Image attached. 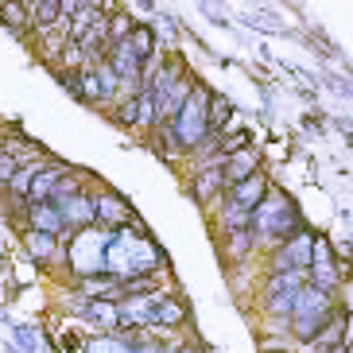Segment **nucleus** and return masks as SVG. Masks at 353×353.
<instances>
[{
  "label": "nucleus",
  "mask_w": 353,
  "mask_h": 353,
  "mask_svg": "<svg viewBox=\"0 0 353 353\" xmlns=\"http://www.w3.org/2000/svg\"><path fill=\"white\" fill-rule=\"evenodd\" d=\"M264 353H291V350H288V345H283V350H280V345H264Z\"/></svg>",
  "instance_id": "7c9ffc66"
},
{
  "label": "nucleus",
  "mask_w": 353,
  "mask_h": 353,
  "mask_svg": "<svg viewBox=\"0 0 353 353\" xmlns=\"http://www.w3.org/2000/svg\"><path fill=\"white\" fill-rule=\"evenodd\" d=\"M78 78H82V105H105V94H101V82H97V70L94 63L78 66Z\"/></svg>",
  "instance_id": "a211bd4d"
},
{
  "label": "nucleus",
  "mask_w": 353,
  "mask_h": 353,
  "mask_svg": "<svg viewBox=\"0 0 353 353\" xmlns=\"http://www.w3.org/2000/svg\"><path fill=\"white\" fill-rule=\"evenodd\" d=\"M171 353H206V345H198V342H183V345H175Z\"/></svg>",
  "instance_id": "c85d7f7f"
},
{
  "label": "nucleus",
  "mask_w": 353,
  "mask_h": 353,
  "mask_svg": "<svg viewBox=\"0 0 353 353\" xmlns=\"http://www.w3.org/2000/svg\"><path fill=\"white\" fill-rule=\"evenodd\" d=\"M299 229H307L299 206H295L283 190L268 187V194L260 198V206L252 210V233H256V245H268L272 249V245L288 241L291 233H299Z\"/></svg>",
  "instance_id": "f257e3e1"
},
{
  "label": "nucleus",
  "mask_w": 353,
  "mask_h": 353,
  "mask_svg": "<svg viewBox=\"0 0 353 353\" xmlns=\"http://www.w3.org/2000/svg\"><path fill=\"white\" fill-rule=\"evenodd\" d=\"M218 225H221V233H233V229H245V225H252V214H245V210H237V206H225V202H221V218H218Z\"/></svg>",
  "instance_id": "412c9836"
},
{
  "label": "nucleus",
  "mask_w": 353,
  "mask_h": 353,
  "mask_svg": "<svg viewBox=\"0 0 353 353\" xmlns=\"http://www.w3.org/2000/svg\"><path fill=\"white\" fill-rule=\"evenodd\" d=\"M20 245H23V252H28V260L32 264H39V268H51V264H59L63 260V252H66V245L54 233H43V229H20Z\"/></svg>",
  "instance_id": "423d86ee"
},
{
  "label": "nucleus",
  "mask_w": 353,
  "mask_h": 353,
  "mask_svg": "<svg viewBox=\"0 0 353 353\" xmlns=\"http://www.w3.org/2000/svg\"><path fill=\"white\" fill-rule=\"evenodd\" d=\"M268 187H272V179H268V171L260 167V171H252L249 179H241V183H233V187L221 190V202L245 210V214H252V210L260 206V198L268 194Z\"/></svg>",
  "instance_id": "39448f33"
},
{
  "label": "nucleus",
  "mask_w": 353,
  "mask_h": 353,
  "mask_svg": "<svg viewBox=\"0 0 353 353\" xmlns=\"http://www.w3.org/2000/svg\"><path fill=\"white\" fill-rule=\"evenodd\" d=\"M82 319L94 322L97 330H113L117 319H121V303H113V299H85Z\"/></svg>",
  "instance_id": "ddd939ff"
},
{
  "label": "nucleus",
  "mask_w": 353,
  "mask_h": 353,
  "mask_svg": "<svg viewBox=\"0 0 353 353\" xmlns=\"http://www.w3.org/2000/svg\"><path fill=\"white\" fill-rule=\"evenodd\" d=\"M245 23H249V28H260V32H283V23L276 20V16H268L264 8H260V12H245Z\"/></svg>",
  "instance_id": "393cba45"
},
{
  "label": "nucleus",
  "mask_w": 353,
  "mask_h": 353,
  "mask_svg": "<svg viewBox=\"0 0 353 353\" xmlns=\"http://www.w3.org/2000/svg\"><path fill=\"white\" fill-rule=\"evenodd\" d=\"M109 109V121L117 128H136V117H140V97L136 94H121L113 105H105Z\"/></svg>",
  "instance_id": "2eb2a0df"
},
{
  "label": "nucleus",
  "mask_w": 353,
  "mask_h": 353,
  "mask_svg": "<svg viewBox=\"0 0 353 353\" xmlns=\"http://www.w3.org/2000/svg\"><path fill=\"white\" fill-rule=\"evenodd\" d=\"M82 4H90V8H97V12H113L117 8V0H82Z\"/></svg>",
  "instance_id": "cd10ccee"
},
{
  "label": "nucleus",
  "mask_w": 353,
  "mask_h": 353,
  "mask_svg": "<svg viewBox=\"0 0 353 353\" xmlns=\"http://www.w3.org/2000/svg\"><path fill=\"white\" fill-rule=\"evenodd\" d=\"M330 307H334V295L330 291L314 288L311 280H303L299 291H295V303H291V314H288V330L299 345H311L314 334L326 326L330 319Z\"/></svg>",
  "instance_id": "f03ea898"
},
{
  "label": "nucleus",
  "mask_w": 353,
  "mask_h": 353,
  "mask_svg": "<svg viewBox=\"0 0 353 353\" xmlns=\"http://www.w3.org/2000/svg\"><path fill=\"white\" fill-rule=\"evenodd\" d=\"M307 280V272H276L264 280V291H260V307L272 319V326H288L291 303H295V291Z\"/></svg>",
  "instance_id": "7ed1b4c3"
},
{
  "label": "nucleus",
  "mask_w": 353,
  "mask_h": 353,
  "mask_svg": "<svg viewBox=\"0 0 353 353\" xmlns=\"http://www.w3.org/2000/svg\"><path fill=\"white\" fill-rule=\"evenodd\" d=\"M229 117H233V105H229V97L210 90V97H206V121H210V128H214V132H221V128L229 125Z\"/></svg>",
  "instance_id": "f3484780"
},
{
  "label": "nucleus",
  "mask_w": 353,
  "mask_h": 353,
  "mask_svg": "<svg viewBox=\"0 0 353 353\" xmlns=\"http://www.w3.org/2000/svg\"><path fill=\"white\" fill-rule=\"evenodd\" d=\"M59 214H63V221H66V229H90L94 225V190H78V194H70V198H59V202H51Z\"/></svg>",
  "instance_id": "6e6552de"
},
{
  "label": "nucleus",
  "mask_w": 353,
  "mask_h": 353,
  "mask_svg": "<svg viewBox=\"0 0 353 353\" xmlns=\"http://www.w3.org/2000/svg\"><path fill=\"white\" fill-rule=\"evenodd\" d=\"M12 334H16V345H20L23 353L39 350V330H35V326H28V322H12Z\"/></svg>",
  "instance_id": "5701e85b"
},
{
  "label": "nucleus",
  "mask_w": 353,
  "mask_h": 353,
  "mask_svg": "<svg viewBox=\"0 0 353 353\" xmlns=\"http://www.w3.org/2000/svg\"><path fill=\"white\" fill-rule=\"evenodd\" d=\"M70 171V163H63V159H43L39 163V171L32 175V187H28V202H47L51 198V190H54V183Z\"/></svg>",
  "instance_id": "1a4fd4ad"
},
{
  "label": "nucleus",
  "mask_w": 353,
  "mask_h": 353,
  "mask_svg": "<svg viewBox=\"0 0 353 353\" xmlns=\"http://www.w3.org/2000/svg\"><path fill=\"white\" fill-rule=\"evenodd\" d=\"M28 225H32V229H43V233H54L59 241L70 237V229H66L63 214H59L51 202H28Z\"/></svg>",
  "instance_id": "9b49d317"
},
{
  "label": "nucleus",
  "mask_w": 353,
  "mask_h": 353,
  "mask_svg": "<svg viewBox=\"0 0 353 353\" xmlns=\"http://www.w3.org/2000/svg\"><path fill=\"white\" fill-rule=\"evenodd\" d=\"M136 214L128 206L125 194H117V190H94V225L101 229H121L128 225Z\"/></svg>",
  "instance_id": "0eeeda50"
},
{
  "label": "nucleus",
  "mask_w": 353,
  "mask_h": 353,
  "mask_svg": "<svg viewBox=\"0 0 353 353\" xmlns=\"http://www.w3.org/2000/svg\"><path fill=\"white\" fill-rule=\"evenodd\" d=\"M4 353H20V350H12V345H8V350H4Z\"/></svg>",
  "instance_id": "2f4dec72"
},
{
  "label": "nucleus",
  "mask_w": 353,
  "mask_h": 353,
  "mask_svg": "<svg viewBox=\"0 0 353 353\" xmlns=\"http://www.w3.org/2000/svg\"><path fill=\"white\" fill-rule=\"evenodd\" d=\"M128 47H132V54L140 59V63H148V59H156L159 54V35L152 23H132V32H128Z\"/></svg>",
  "instance_id": "4468645a"
},
{
  "label": "nucleus",
  "mask_w": 353,
  "mask_h": 353,
  "mask_svg": "<svg viewBox=\"0 0 353 353\" xmlns=\"http://www.w3.org/2000/svg\"><path fill=\"white\" fill-rule=\"evenodd\" d=\"M109 16V43H121V39H128V32H132V12H121V8H113V12H105Z\"/></svg>",
  "instance_id": "6ab92c4d"
},
{
  "label": "nucleus",
  "mask_w": 353,
  "mask_h": 353,
  "mask_svg": "<svg viewBox=\"0 0 353 353\" xmlns=\"http://www.w3.org/2000/svg\"><path fill=\"white\" fill-rule=\"evenodd\" d=\"M82 338H78V334H63V350H70V353H82Z\"/></svg>",
  "instance_id": "bb28decb"
},
{
  "label": "nucleus",
  "mask_w": 353,
  "mask_h": 353,
  "mask_svg": "<svg viewBox=\"0 0 353 353\" xmlns=\"http://www.w3.org/2000/svg\"><path fill=\"white\" fill-rule=\"evenodd\" d=\"M225 237V252L229 260H249L252 249H256V233H252V225L245 229H233V233H221Z\"/></svg>",
  "instance_id": "dca6fc26"
},
{
  "label": "nucleus",
  "mask_w": 353,
  "mask_h": 353,
  "mask_svg": "<svg viewBox=\"0 0 353 353\" xmlns=\"http://www.w3.org/2000/svg\"><path fill=\"white\" fill-rule=\"evenodd\" d=\"M16 167H20V163H16V159L8 156V152H0V190L8 187V179L16 175Z\"/></svg>",
  "instance_id": "a878e982"
},
{
  "label": "nucleus",
  "mask_w": 353,
  "mask_h": 353,
  "mask_svg": "<svg viewBox=\"0 0 353 353\" xmlns=\"http://www.w3.org/2000/svg\"><path fill=\"white\" fill-rule=\"evenodd\" d=\"M350 350H353V345H350Z\"/></svg>",
  "instance_id": "473e14b6"
},
{
  "label": "nucleus",
  "mask_w": 353,
  "mask_h": 353,
  "mask_svg": "<svg viewBox=\"0 0 353 353\" xmlns=\"http://www.w3.org/2000/svg\"><path fill=\"white\" fill-rule=\"evenodd\" d=\"M311 256H314V233L311 229H299L288 241L268 249V276H276V272H307L311 268Z\"/></svg>",
  "instance_id": "20e7f679"
},
{
  "label": "nucleus",
  "mask_w": 353,
  "mask_h": 353,
  "mask_svg": "<svg viewBox=\"0 0 353 353\" xmlns=\"http://www.w3.org/2000/svg\"><path fill=\"white\" fill-rule=\"evenodd\" d=\"M249 136H252L249 128H233L229 136H218V152H221V156H229V152H237V148H249L252 144Z\"/></svg>",
  "instance_id": "b1692460"
},
{
  "label": "nucleus",
  "mask_w": 353,
  "mask_h": 353,
  "mask_svg": "<svg viewBox=\"0 0 353 353\" xmlns=\"http://www.w3.org/2000/svg\"><path fill=\"white\" fill-rule=\"evenodd\" d=\"M0 28H8V32L20 35V39L32 35V16L23 8V0H0Z\"/></svg>",
  "instance_id": "f8f14e48"
},
{
  "label": "nucleus",
  "mask_w": 353,
  "mask_h": 353,
  "mask_svg": "<svg viewBox=\"0 0 353 353\" xmlns=\"http://www.w3.org/2000/svg\"><path fill=\"white\" fill-rule=\"evenodd\" d=\"M82 353H128V342L105 330V338H90V342L82 345Z\"/></svg>",
  "instance_id": "aec40b11"
},
{
  "label": "nucleus",
  "mask_w": 353,
  "mask_h": 353,
  "mask_svg": "<svg viewBox=\"0 0 353 353\" xmlns=\"http://www.w3.org/2000/svg\"><path fill=\"white\" fill-rule=\"evenodd\" d=\"M54 82L63 85V90H66V94H70L78 105H82V78H78V70H66V66H54Z\"/></svg>",
  "instance_id": "4be33fe9"
},
{
  "label": "nucleus",
  "mask_w": 353,
  "mask_h": 353,
  "mask_svg": "<svg viewBox=\"0 0 353 353\" xmlns=\"http://www.w3.org/2000/svg\"><path fill=\"white\" fill-rule=\"evenodd\" d=\"M350 345L345 342H334V345H314V353H345Z\"/></svg>",
  "instance_id": "c756f323"
},
{
  "label": "nucleus",
  "mask_w": 353,
  "mask_h": 353,
  "mask_svg": "<svg viewBox=\"0 0 353 353\" xmlns=\"http://www.w3.org/2000/svg\"><path fill=\"white\" fill-rule=\"evenodd\" d=\"M252 171H260V156L256 148H237V152H229L225 163H221V179H225V187H233V183H241V179H249Z\"/></svg>",
  "instance_id": "9d476101"
}]
</instances>
